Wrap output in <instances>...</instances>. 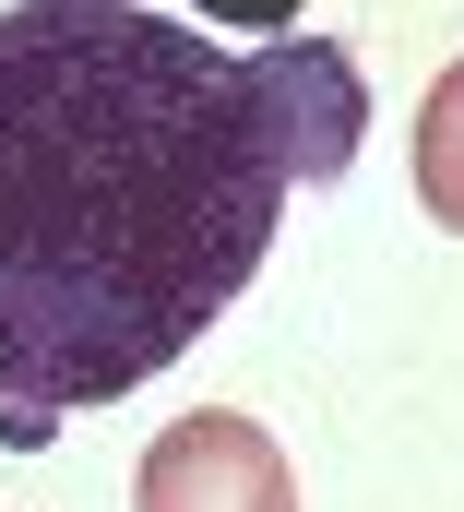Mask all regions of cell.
Wrapping results in <instances>:
<instances>
[{"instance_id": "1", "label": "cell", "mask_w": 464, "mask_h": 512, "mask_svg": "<svg viewBox=\"0 0 464 512\" xmlns=\"http://www.w3.org/2000/svg\"><path fill=\"white\" fill-rule=\"evenodd\" d=\"M369 143L334 36L215 48L155 0L0 12V441L36 453L179 370L274 251L286 203Z\"/></svg>"}, {"instance_id": "2", "label": "cell", "mask_w": 464, "mask_h": 512, "mask_svg": "<svg viewBox=\"0 0 464 512\" xmlns=\"http://www.w3.org/2000/svg\"><path fill=\"white\" fill-rule=\"evenodd\" d=\"M131 512H298V477H286L274 429H250V417H227V405H203V417H179V429L143 453Z\"/></svg>"}, {"instance_id": "3", "label": "cell", "mask_w": 464, "mask_h": 512, "mask_svg": "<svg viewBox=\"0 0 464 512\" xmlns=\"http://www.w3.org/2000/svg\"><path fill=\"white\" fill-rule=\"evenodd\" d=\"M417 203L464 239V60L441 72V96L417 108Z\"/></svg>"}, {"instance_id": "4", "label": "cell", "mask_w": 464, "mask_h": 512, "mask_svg": "<svg viewBox=\"0 0 464 512\" xmlns=\"http://www.w3.org/2000/svg\"><path fill=\"white\" fill-rule=\"evenodd\" d=\"M191 12H215V24H238V36H298L310 0H191Z\"/></svg>"}]
</instances>
